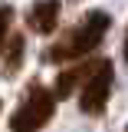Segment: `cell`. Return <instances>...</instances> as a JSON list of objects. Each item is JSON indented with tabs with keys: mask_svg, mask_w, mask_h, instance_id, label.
Here are the masks:
<instances>
[{
	"mask_svg": "<svg viewBox=\"0 0 128 132\" xmlns=\"http://www.w3.org/2000/svg\"><path fill=\"white\" fill-rule=\"evenodd\" d=\"M23 50H26V36H23V33H10L7 46H3V66H0L7 79H13L16 73H20V66H23Z\"/></svg>",
	"mask_w": 128,
	"mask_h": 132,
	"instance_id": "cell-6",
	"label": "cell"
},
{
	"mask_svg": "<svg viewBox=\"0 0 128 132\" xmlns=\"http://www.w3.org/2000/svg\"><path fill=\"white\" fill-rule=\"evenodd\" d=\"M112 79H115V66L109 60H99L92 76L82 82V93H79V109L85 116H102L105 112L109 96H112Z\"/></svg>",
	"mask_w": 128,
	"mask_h": 132,
	"instance_id": "cell-3",
	"label": "cell"
},
{
	"mask_svg": "<svg viewBox=\"0 0 128 132\" xmlns=\"http://www.w3.org/2000/svg\"><path fill=\"white\" fill-rule=\"evenodd\" d=\"M112 27V16L105 10H89L63 40H56L43 53V63H69V60H85L89 53H95L105 40V33Z\"/></svg>",
	"mask_w": 128,
	"mask_h": 132,
	"instance_id": "cell-1",
	"label": "cell"
},
{
	"mask_svg": "<svg viewBox=\"0 0 128 132\" xmlns=\"http://www.w3.org/2000/svg\"><path fill=\"white\" fill-rule=\"evenodd\" d=\"M59 13H63L59 0H33V7L26 10V27L33 33H53L59 27Z\"/></svg>",
	"mask_w": 128,
	"mask_h": 132,
	"instance_id": "cell-4",
	"label": "cell"
},
{
	"mask_svg": "<svg viewBox=\"0 0 128 132\" xmlns=\"http://www.w3.org/2000/svg\"><path fill=\"white\" fill-rule=\"evenodd\" d=\"M0 109H3V102H0Z\"/></svg>",
	"mask_w": 128,
	"mask_h": 132,
	"instance_id": "cell-9",
	"label": "cell"
},
{
	"mask_svg": "<svg viewBox=\"0 0 128 132\" xmlns=\"http://www.w3.org/2000/svg\"><path fill=\"white\" fill-rule=\"evenodd\" d=\"M56 116V96L53 89H46L40 79H33L26 86V93L20 99L16 112L10 116V132H40L49 126V119Z\"/></svg>",
	"mask_w": 128,
	"mask_h": 132,
	"instance_id": "cell-2",
	"label": "cell"
},
{
	"mask_svg": "<svg viewBox=\"0 0 128 132\" xmlns=\"http://www.w3.org/2000/svg\"><path fill=\"white\" fill-rule=\"evenodd\" d=\"M122 53H125V60H128V33H125V50H122Z\"/></svg>",
	"mask_w": 128,
	"mask_h": 132,
	"instance_id": "cell-8",
	"label": "cell"
},
{
	"mask_svg": "<svg viewBox=\"0 0 128 132\" xmlns=\"http://www.w3.org/2000/svg\"><path fill=\"white\" fill-rule=\"evenodd\" d=\"M10 27H13V7L0 3V56H3V46L10 40Z\"/></svg>",
	"mask_w": 128,
	"mask_h": 132,
	"instance_id": "cell-7",
	"label": "cell"
},
{
	"mask_svg": "<svg viewBox=\"0 0 128 132\" xmlns=\"http://www.w3.org/2000/svg\"><path fill=\"white\" fill-rule=\"evenodd\" d=\"M125 132H128V129H125Z\"/></svg>",
	"mask_w": 128,
	"mask_h": 132,
	"instance_id": "cell-10",
	"label": "cell"
},
{
	"mask_svg": "<svg viewBox=\"0 0 128 132\" xmlns=\"http://www.w3.org/2000/svg\"><path fill=\"white\" fill-rule=\"evenodd\" d=\"M95 63H99V60H85V63H76V66H69V69H63V73L56 76V89H53V96H56V99H69L82 82L92 76Z\"/></svg>",
	"mask_w": 128,
	"mask_h": 132,
	"instance_id": "cell-5",
	"label": "cell"
}]
</instances>
